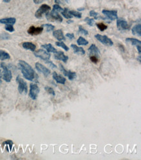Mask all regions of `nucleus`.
<instances>
[{
  "instance_id": "f257e3e1",
  "label": "nucleus",
  "mask_w": 141,
  "mask_h": 160,
  "mask_svg": "<svg viewBox=\"0 0 141 160\" xmlns=\"http://www.w3.org/2000/svg\"><path fill=\"white\" fill-rule=\"evenodd\" d=\"M18 68L26 79L30 81H35L36 75L33 68L28 63L24 60H20L18 62Z\"/></svg>"
},
{
  "instance_id": "f03ea898",
  "label": "nucleus",
  "mask_w": 141,
  "mask_h": 160,
  "mask_svg": "<svg viewBox=\"0 0 141 160\" xmlns=\"http://www.w3.org/2000/svg\"><path fill=\"white\" fill-rule=\"evenodd\" d=\"M0 66L3 69V73H2V77L5 81L7 82H10L12 80V75L11 71L9 69V68L7 66V65L4 62H2L0 64Z\"/></svg>"
},
{
  "instance_id": "7ed1b4c3",
  "label": "nucleus",
  "mask_w": 141,
  "mask_h": 160,
  "mask_svg": "<svg viewBox=\"0 0 141 160\" xmlns=\"http://www.w3.org/2000/svg\"><path fill=\"white\" fill-rule=\"evenodd\" d=\"M46 18L49 21H54L55 20V21H60V22H62L63 21V18L61 17V16L59 15L58 11L56 10L53 9L51 11V12H48L47 13H46Z\"/></svg>"
},
{
  "instance_id": "20e7f679",
  "label": "nucleus",
  "mask_w": 141,
  "mask_h": 160,
  "mask_svg": "<svg viewBox=\"0 0 141 160\" xmlns=\"http://www.w3.org/2000/svg\"><path fill=\"white\" fill-rule=\"evenodd\" d=\"M16 81L17 82V83L18 84V90L20 93L22 94V93H25L26 94L27 93V85L26 82L24 81L23 78H21L20 76H18L16 77Z\"/></svg>"
},
{
  "instance_id": "39448f33",
  "label": "nucleus",
  "mask_w": 141,
  "mask_h": 160,
  "mask_svg": "<svg viewBox=\"0 0 141 160\" xmlns=\"http://www.w3.org/2000/svg\"><path fill=\"white\" fill-rule=\"evenodd\" d=\"M40 92V88H39L38 85L35 83L30 84V90H29V96L30 98L33 100H36L38 97L39 93Z\"/></svg>"
},
{
  "instance_id": "423d86ee",
  "label": "nucleus",
  "mask_w": 141,
  "mask_h": 160,
  "mask_svg": "<svg viewBox=\"0 0 141 160\" xmlns=\"http://www.w3.org/2000/svg\"><path fill=\"white\" fill-rule=\"evenodd\" d=\"M34 55L36 57L40 58V59L44 60L45 62H47L49 60L51 55L49 53H48L47 51H45L44 49H39L36 51H34Z\"/></svg>"
},
{
  "instance_id": "0eeeda50",
  "label": "nucleus",
  "mask_w": 141,
  "mask_h": 160,
  "mask_svg": "<svg viewBox=\"0 0 141 160\" xmlns=\"http://www.w3.org/2000/svg\"><path fill=\"white\" fill-rule=\"evenodd\" d=\"M95 38L99 42H100L101 43H103V45L109 46V47L113 46V41L106 35H101V34H97L95 35Z\"/></svg>"
},
{
  "instance_id": "6e6552de",
  "label": "nucleus",
  "mask_w": 141,
  "mask_h": 160,
  "mask_svg": "<svg viewBox=\"0 0 141 160\" xmlns=\"http://www.w3.org/2000/svg\"><path fill=\"white\" fill-rule=\"evenodd\" d=\"M50 10H51V7L49 5H48L47 4H43L40 7V8L36 11L35 16L36 18L40 19L42 18L44 14L47 13Z\"/></svg>"
},
{
  "instance_id": "1a4fd4ad",
  "label": "nucleus",
  "mask_w": 141,
  "mask_h": 160,
  "mask_svg": "<svg viewBox=\"0 0 141 160\" xmlns=\"http://www.w3.org/2000/svg\"><path fill=\"white\" fill-rule=\"evenodd\" d=\"M116 26L119 31H126L129 29V25L125 20L122 18L117 19Z\"/></svg>"
},
{
  "instance_id": "9d476101",
  "label": "nucleus",
  "mask_w": 141,
  "mask_h": 160,
  "mask_svg": "<svg viewBox=\"0 0 141 160\" xmlns=\"http://www.w3.org/2000/svg\"><path fill=\"white\" fill-rule=\"evenodd\" d=\"M35 68L36 69V70L38 71L39 73H42L44 77H48L49 74H50V70L47 68L46 67L44 66V65H42V64L39 63V62H36L35 64Z\"/></svg>"
},
{
  "instance_id": "9b49d317",
  "label": "nucleus",
  "mask_w": 141,
  "mask_h": 160,
  "mask_svg": "<svg viewBox=\"0 0 141 160\" xmlns=\"http://www.w3.org/2000/svg\"><path fill=\"white\" fill-rule=\"evenodd\" d=\"M59 66H60L61 71L63 73V74L65 77H68L69 80L70 81H73V79H75L77 77V75L76 72H73L70 70H66L65 68L63 67V65L62 64H59Z\"/></svg>"
},
{
  "instance_id": "f8f14e48",
  "label": "nucleus",
  "mask_w": 141,
  "mask_h": 160,
  "mask_svg": "<svg viewBox=\"0 0 141 160\" xmlns=\"http://www.w3.org/2000/svg\"><path fill=\"white\" fill-rule=\"evenodd\" d=\"M102 13L110 20L113 21L117 20L118 18V12L117 11H108V10H103Z\"/></svg>"
},
{
  "instance_id": "ddd939ff",
  "label": "nucleus",
  "mask_w": 141,
  "mask_h": 160,
  "mask_svg": "<svg viewBox=\"0 0 141 160\" xmlns=\"http://www.w3.org/2000/svg\"><path fill=\"white\" fill-rule=\"evenodd\" d=\"M43 30H44V27L42 26L39 27H35V26H31L28 29L27 33L30 35L36 36L41 34Z\"/></svg>"
},
{
  "instance_id": "4468645a",
  "label": "nucleus",
  "mask_w": 141,
  "mask_h": 160,
  "mask_svg": "<svg viewBox=\"0 0 141 160\" xmlns=\"http://www.w3.org/2000/svg\"><path fill=\"white\" fill-rule=\"evenodd\" d=\"M54 58L56 60H61L65 63L68 60V56L65 55L64 54V53L63 51H57L54 54Z\"/></svg>"
},
{
  "instance_id": "2eb2a0df",
  "label": "nucleus",
  "mask_w": 141,
  "mask_h": 160,
  "mask_svg": "<svg viewBox=\"0 0 141 160\" xmlns=\"http://www.w3.org/2000/svg\"><path fill=\"white\" fill-rule=\"evenodd\" d=\"M53 35L54 37L58 40V41H62V40H65V37L64 36L63 32L61 29H58L53 33Z\"/></svg>"
},
{
  "instance_id": "dca6fc26",
  "label": "nucleus",
  "mask_w": 141,
  "mask_h": 160,
  "mask_svg": "<svg viewBox=\"0 0 141 160\" xmlns=\"http://www.w3.org/2000/svg\"><path fill=\"white\" fill-rule=\"evenodd\" d=\"M16 18H7L0 19V24H3L5 25H14L16 23Z\"/></svg>"
},
{
  "instance_id": "f3484780",
  "label": "nucleus",
  "mask_w": 141,
  "mask_h": 160,
  "mask_svg": "<svg viewBox=\"0 0 141 160\" xmlns=\"http://www.w3.org/2000/svg\"><path fill=\"white\" fill-rule=\"evenodd\" d=\"M53 78L56 81L57 83L59 84H64L65 82H66V78L64 77H63L61 75H57V73L56 72H54L53 73Z\"/></svg>"
},
{
  "instance_id": "a211bd4d",
  "label": "nucleus",
  "mask_w": 141,
  "mask_h": 160,
  "mask_svg": "<svg viewBox=\"0 0 141 160\" xmlns=\"http://www.w3.org/2000/svg\"><path fill=\"white\" fill-rule=\"evenodd\" d=\"M71 47L73 49L74 53L78 54V55H83L85 54V51L83 47H78V46H76L75 44H72Z\"/></svg>"
},
{
  "instance_id": "6ab92c4d",
  "label": "nucleus",
  "mask_w": 141,
  "mask_h": 160,
  "mask_svg": "<svg viewBox=\"0 0 141 160\" xmlns=\"http://www.w3.org/2000/svg\"><path fill=\"white\" fill-rule=\"evenodd\" d=\"M22 47L27 50H30L33 52L35 51V49H36V46L34 44V43L29 42H26L22 43Z\"/></svg>"
},
{
  "instance_id": "aec40b11",
  "label": "nucleus",
  "mask_w": 141,
  "mask_h": 160,
  "mask_svg": "<svg viewBox=\"0 0 141 160\" xmlns=\"http://www.w3.org/2000/svg\"><path fill=\"white\" fill-rule=\"evenodd\" d=\"M88 51L91 54H94L96 55V56H99L100 55V49L96 47V46L95 44H92L91 46V47L88 48Z\"/></svg>"
},
{
  "instance_id": "412c9836",
  "label": "nucleus",
  "mask_w": 141,
  "mask_h": 160,
  "mask_svg": "<svg viewBox=\"0 0 141 160\" xmlns=\"http://www.w3.org/2000/svg\"><path fill=\"white\" fill-rule=\"evenodd\" d=\"M132 34L135 36H137L140 37L141 36V25L138 24L135 25L132 28Z\"/></svg>"
},
{
  "instance_id": "4be33fe9",
  "label": "nucleus",
  "mask_w": 141,
  "mask_h": 160,
  "mask_svg": "<svg viewBox=\"0 0 141 160\" xmlns=\"http://www.w3.org/2000/svg\"><path fill=\"white\" fill-rule=\"evenodd\" d=\"M42 47L45 49L48 53H55L57 51V49L51 44V43H48V44H44L41 46Z\"/></svg>"
},
{
  "instance_id": "5701e85b",
  "label": "nucleus",
  "mask_w": 141,
  "mask_h": 160,
  "mask_svg": "<svg viewBox=\"0 0 141 160\" xmlns=\"http://www.w3.org/2000/svg\"><path fill=\"white\" fill-rule=\"evenodd\" d=\"M11 59L10 55L3 50H0V60L3 61Z\"/></svg>"
},
{
  "instance_id": "b1692460",
  "label": "nucleus",
  "mask_w": 141,
  "mask_h": 160,
  "mask_svg": "<svg viewBox=\"0 0 141 160\" xmlns=\"http://www.w3.org/2000/svg\"><path fill=\"white\" fill-rule=\"evenodd\" d=\"M125 41L131 43V45L133 46H139V45H140L141 44V42L140 40H138V39H136V38H128L125 39Z\"/></svg>"
},
{
  "instance_id": "393cba45",
  "label": "nucleus",
  "mask_w": 141,
  "mask_h": 160,
  "mask_svg": "<svg viewBox=\"0 0 141 160\" xmlns=\"http://www.w3.org/2000/svg\"><path fill=\"white\" fill-rule=\"evenodd\" d=\"M77 43L79 46H87L88 44V42L83 37H82V36H80L78 39Z\"/></svg>"
},
{
  "instance_id": "a878e982",
  "label": "nucleus",
  "mask_w": 141,
  "mask_h": 160,
  "mask_svg": "<svg viewBox=\"0 0 141 160\" xmlns=\"http://www.w3.org/2000/svg\"><path fill=\"white\" fill-rule=\"evenodd\" d=\"M55 44L58 46V47H60L61 48H63V49H64L66 51H69V47L66 46L65 43L63 42H61V41H59V42H57L55 43Z\"/></svg>"
},
{
  "instance_id": "bb28decb",
  "label": "nucleus",
  "mask_w": 141,
  "mask_h": 160,
  "mask_svg": "<svg viewBox=\"0 0 141 160\" xmlns=\"http://www.w3.org/2000/svg\"><path fill=\"white\" fill-rule=\"evenodd\" d=\"M68 13L70 14V15L73 17H76L77 18H81V16H82V14L81 13H80L78 11H68Z\"/></svg>"
},
{
  "instance_id": "cd10ccee",
  "label": "nucleus",
  "mask_w": 141,
  "mask_h": 160,
  "mask_svg": "<svg viewBox=\"0 0 141 160\" xmlns=\"http://www.w3.org/2000/svg\"><path fill=\"white\" fill-rule=\"evenodd\" d=\"M61 14L66 19H71L72 18V16L68 13V8H65L64 9H63V11L61 12Z\"/></svg>"
},
{
  "instance_id": "c85d7f7f",
  "label": "nucleus",
  "mask_w": 141,
  "mask_h": 160,
  "mask_svg": "<svg viewBox=\"0 0 141 160\" xmlns=\"http://www.w3.org/2000/svg\"><path fill=\"white\" fill-rule=\"evenodd\" d=\"M43 27H45L46 31L47 32H50V31H52L55 29V26H54L53 25L49 24H44L43 25H42Z\"/></svg>"
},
{
  "instance_id": "c756f323",
  "label": "nucleus",
  "mask_w": 141,
  "mask_h": 160,
  "mask_svg": "<svg viewBox=\"0 0 141 160\" xmlns=\"http://www.w3.org/2000/svg\"><path fill=\"white\" fill-rule=\"evenodd\" d=\"M90 16H92V17H93L95 20H98V19H99V18H101V19L105 20L104 18L99 16V14H98V12H96L94 11H91L90 12Z\"/></svg>"
},
{
  "instance_id": "7c9ffc66",
  "label": "nucleus",
  "mask_w": 141,
  "mask_h": 160,
  "mask_svg": "<svg viewBox=\"0 0 141 160\" xmlns=\"http://www.w3.org/2000/svg\"><path fill=\"white\" fill-rule=\"evenodd\" d=\"M44 89H45V90L46 91V92L49 94H50V95H52L53 96H55V92L54 91V90L51 88V87L49 86H46L45 88H44Z\"/></svg>"
},
{
  "instance_id": "2f4dec72",
  "label": "nucleus",
  "mask_w": 141,
  "mask_h": 160,
  "mask_svg": "<svg viewBox=\"0 0 141 160\" xmlns=\"http://www.w3.org/2000/svg\"><path fill=\"white\" fill-rule=\"evenodd\" d=\"M96 25H97L98 28L101 31H104L107 29V26L105 24H103V23H98V24H96Z\"/></svg>"
},
{
  "instance_id": "473e14b6",
  "label": "nucleus",
  "mask_w": 141,
  "mask_h": 160,
  "mask_svg": "<svg viewBox=\"0 0 141 160\" xmlns=\"http://www.w3.org/2000/svg\"><path fill=\"white\" fill-rule=\"evenodd\" d=\"M85 21H86V22L87 23V24H88L89 26H91V27H92V26L94 25V22H95V21H94V19H91V18H88V17L85 18Z\"/></svg>"
},
{
  "instance_id": "72a5a7b5",
  "label": "nucleus",
  "mask_w": 141,
  "mask_h": 160,
  "mask_svg": "<svg viewBox=\"0 0 141 160\" xmlns=\"http://www.w3.org/2000/svg\"><path fill=\"white\" fill-rule=\"evenodd\" d=\"M79 32L81 34H83V35H85V36L88 34V32L86 29H85L81 25L79 26Z\"/></svg>"
},
{
  "instance_id": "f704fd0d",
  "label": "nucleus",
  "mask_w": 141,
  "mask_h": 160,
  "mask_svg": "<svg viewBox=\"0 0 141 160\" xmlns=\"http://www.w3.org/2000/svg\"><path fill=\"white\" fill-rule=\"evenodd\" d=\"M10 38V35L7 33H2L0 34V40H9Z\"/></svg>"
},
{
  "instance_id": "c9c22d12",
  "label": "nucleus",
  "mask_w": 141,
  "mask_h": 160,
  "mask_svg": "<svg viewBox=\"0 0 141 160\" xmlns=\"http://www.w3.org/2000/svg\"><path fill=\"white\" fill-rule=\"evenodd\" d=\"M5 29L6 31L11 32V33H12V32L14 31V28L12 26V25H6Z\"/></svg>"
},
{
  "instance_id": "e433bc0d",
  "label": "nucleus",
  "mask_w": 141,
  "mask_h": 160,
  "mask_svg": "<svg viewBox=\"0 0 141 160\" xmlns=\"http://www.w3.org/2000/svg\"><path fill=\"white\" fill-rule=\"evenodd\" d=\"M53 9L56 10V11H57L58 12H59V11L62 12V11H63V9L62 8V7H60V5H57V4H55V5H54V7H53Z\"/></svg>"
},
{
  "instance_id": "4c0bfd02",
  "label": "nucleus",
  "mask_w": 141,
  "mask_h": 160,
  "mask_svg": "<svg viewBox=\"0 0 141 160\" xmlns=\"http://www.w3.org/2000/svg\"><path fill=\"white\" fill-rule=\"evenodd\" d=\"M3 144H7V145H9V147H10V150H11V149H12V145H13V142H12L11 140H7V141H5V142H4V143L2 144V145H3Z\"/></svg>"
},
{
  "instance_id": "58836bf2",
  "label": "nucleus",
  "mask_w": 141,
  "mask_h": 160,
  "mask_svg": "<svg viewBox=\"0 0 141 160\" xmlns=\"http://www.w3.org/2000/svg\"><path fill=\"white\" fill-rule=\"evenodd\" d=\"M46 64H48L50 67H51L52 68H57V65L55 64H54L52 62L50 61V60H48L47 62H46Z\"/></svg>"
},
{
  "instance_id": "ea45409f",
  "label": "nucleus",
  "mask_w": 141,
  "mask_h": 160,
  "mask_svg": "<svg viewBox=\"0 0 141 160\" xmlns=\"http://www.w3.org/2000/svg\"><path fill=\"white\" fill-rule=\"evenodd\" d=\"M66 36L70 40H73L75 38V36H74V34L73 33H67L66 34Z\"/></svg>"
},
{
  "instance_id": "a19ab883",
  "label": "nucleus",
  "mask_w": 141,
  "mask_h": 160,
  "mask_svg": "<svg viewBox=\"0 0 141 160\" xmlns=\"http://www.w3.org/2000/svg\"><path fill=\"white\" fill-rule=\"evenodd\" d=\"M91 60L93 63H94V64H96V63L98 62V59H97V57L94 56L91 57Z\"/></svg>"
},
{
  "instance_id": "79ce46f5",
  "label": "nucleus",
  "mask_w": 141,
  "mask_h": 160,
  "mask_svg": "<svg viewBox=\"0 0 141 160\" xmlns=\"http://www.w3.org/2000/svg\"><path fill=\"white\" fill-rule=\"evenodd\" d=\"M44 2V0H33V2L35 4H40Z\"/></svg>"
},
{
  "instance_id": "37998d69",
  "label": "nucleus",
  "mask_w": 141,
  "mask_h": 160,
  "mask_svg": "<svg viewBox=\"0 0 141 160\" xmlns=\"http://www.w3.org/2000/svg\"><path fill=\"white\" fill-rule=\"evenodd\" d=\"M137 50H138V52L139 53V55H140V45L137 46Z\"/></svg>"
},
{
  "instance_id": "c03bdc74",
  "label": "nucleus",
  "mask_w": 141,
  "mask_h": 160,
  "mask_svg": "<svg viewBox=\"0 0 141 160\" xmlns=\"http://www.w3.org/2000/svg\"><path fill=\"white\" fill-rule=\"evenodd\" d=\"M2 72L1 70H0V85L2 84Z\"/></svg>"
},
{
  "instance_id": "a18cd8bd",
  "label": "nucleus",
  "mask_w": 141,
  "mask_h": 160,
  "mask_svg": "<svg viewBox=\"0 0 141 160\" xmlns=\"http://www.w3.org/2000/svg\"><path fill=\"white\" fill-rule=\"evenodd\" d=\"M84 10H85V8H84V7H82V8H78V11H84Z\"/></svg>"
},
{
  "instance_id": "49530a36",
  "label": "nucleus",
  "mask_w": 141,
  "mask_h": 160,
  "mask_svg": "<svg viewBox=\"0 0 141 160\" xmlns=\"http://www.w3.org/2000/svg\"><path fill=\"white\" fill-rule=\"evenodd\" d=\"M3 1L5 3H9L11 1V0H3Z\"/></svg>"
},
{
  "instance_id": "de8ad7c7",
  "label": "nucleus",
  "mask_w": 141,
  "mask_h": 160,
  "mask_svg": "<svg viewBox=\"0 0 141 160\" xmlns=\"http://www.w3.org/2000/svg\"><path fill=\"white\" fill-rule=\"evenodd\" d=\"M54 1H55V2L57 3H60V1H59V0H54Z\"/></svg>"
},
{
  "instance_id": "09e8293b",
  "label": "nucleus",
  "mask_w": 141,
  "mask_h": 160,
  "mask_svg": "<svg viewBox=\"0 0 141 160\" xmlns=\"http://www.w3.org/2000/svg\"><path fill=\"white\" fill-rule=\"evenodd\" d=\"M137 60H139V62H140V55H139V56Z\"/></svg>"
},
{
  "instance_id": "8fccbe9b",
  "label": "nucleus",
  "mask_w": 141,
  "mask_h": 160,
  "mask_svg": "<svg viewBox=\"0 0 141 160\" xmlns=\"http://www.w3.org/2000/svg\"><path fill=\"white\" fill-rule=\"evenodd\" d=\"M73 22V21L72 20H68V21H67V23L68 24H70V23H72Z\"/></svg>"
},
{
  "instance_id": "3c124183",
  "label": "nucleus",
  "mask_w": 141,
  "mask_h": 160,
  "mask_svg": "<svg viewBox=\"0 0 141 160\" xmlns=\"http://www.w3.org/2000/svg\"><path fill=\"white\" fill-rule=\"evenodd\" d=\"M64 1H65L66 3H68L71 1V0H64Z\"/></svg>"
}]
</instances>
